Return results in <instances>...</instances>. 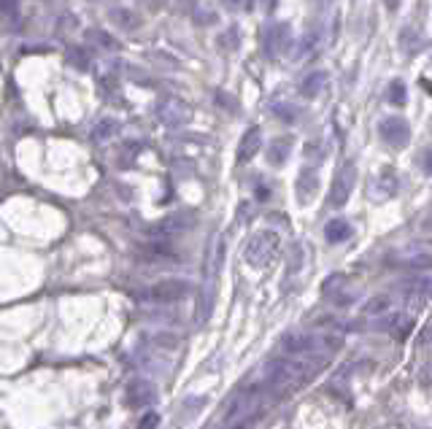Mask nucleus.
I'll list each match as a JSON object with an SVG mask.
<instances>
[{
    "instance_id": "nucleus-27",
    "label": "nucleus",
    "mask_w": 432,
    "mask_h": 429,
    "mask_svg": "<svg viewBox=\"0 0 432 429\" xmlns=\"http://www.w3.org/2000/svg\"><path fill=\"white\" fill-rule=\"evenodd\" d=\"M276 116H278V119H284V122H295L297 108L295 106H276Z\"/></svg>"
},
{
    "instance_id": "nucleus-34",
    "label": "nucleus",
    "mask_w": 432,
    "mask_h": 429,
    "mask_svg": "<svg viewBox=\"0 0 432 429\" xmlns=\"http://www.w3.org/2000/svg\"><path fill=\"white\" fill-rule=\"evenodd\" d=\"M233 429H243V427H233Z\"/></svg>"
},
{
    "instance_id": "nucleus-5",
    "label": "nucleus",
    "mask_w": 432,
    "mask_h": 429,
    "mask_svg": "<svg viewBox=\"0 0 432 429\" xmlns=\"http://www.w3.org/2000/svg\"><path fill=\"white\" fill-rule=\"evenodd\" d=\"M157 116H160L162 124H168V127H181L192 119V108H189V103H184L181 98H165L157 106Z\"/></svg>"
},
{
    "instance_id": "nucleus-19",
    "label": "nucleus",
    "mask_w": 432,
    "mask_h": 429,
    "mask_svg": "<svg viewBox=\"0 0 432 429\" xmlns=\"http://www.w3.org/2000/svg\"><path fill=\"white\" fill-rule=\"evenodd\" d=\"M116 133H119V122H116V119H103V122L92 130V138H95V143H106V141H111Z\"/></svg>"
},
{
    "instance_id": "nucleus-17",
    "label": "nucleus",
    "mask_w": 432,
    "mask_h": 429,
    "mask_svg": "<svg viewBox=\"0 0 432 429\" xmlns=\"http://www.w3.org/2000/svg\"><path fill=\"white\" fill-rule=\"evenodd\" d=\"M389 306H392V297L389 295H373L371 300L362 303L359 313H362V316H378L383 311H389Z\"/></svg>"
},
{
    "instance_id": "nucleus-22",
    "label": "nucleus",
    "mask_w": 432,
    "mask_h": 429,
    "mask_svg": "<svg viewBox=\"0 0 432 429\" xmlns=\"http://www.w3.org/2000/svg\"><path fill=\"white\" fill-rule=\"evenodd\" d=\"M192 6H195V9L189 14H192V19H195L198 25H211V22H216V14L211 11V6H206L203 0H195Z\"/></svg>"
},
{
    "instance_id": "nucleus-9",
    "label": "nucleus",
    "mask_w": 432,
    "mask_h": 429,
    "mask_svg": "<svg viewBox=\"0 0 432 429\" xmlns=\"http://www.w3.org/2000/svg\"><path fill=\"white\" fill-rule=\"evenodd\" d=\"M316 192H319V173H316V168H303L295 184L297 203H300V206H308L311 200L316 197Z\"/></svg>"
},
{
    "instance_id": "nucleus-18",
    "label": "nucleus",
    "mask_w": 432,
    "mask_h": 429,
    "mask_svg": "<svg viewBox=\"0 0 432 429\" xmlns=\"http://www.w3.org/2000/svg\"><path fill=\"white\" fill-rule=\"evenodd\" d=\"M144 257L151 259V262H171V259H179V254L173 251L171 246H162V243H151L144 248Z\"/></svg>"
},
{
    "instance_id": "nucleus-16",
    "label": "nucleus",
    "mask_w": 432,
    "mask_h": 429,
    "mask_svg": "<svg viewBox=\"0 0 432 429\" xmlns=\"http://www.w3.org/2000/svg\"><path fill=\"white\" fill-rule=\"evenodd\" d=\"M324 86H327V74H324V71H313V74H308L303 79L300 89H303L306 98H316V95L324 92Z\"/></svg>"
},
{
    "instance_id": "nucleus-25",
    "label": "nucleus",
    "mask_w": 432,
    "mask_h": 429,
    "mask_svg": "<svg viewBox=\"0 0 432 429\" xmlns=\"http://www.w3.org/2000/svg\"><path fill=\"white\" fill-rule=\"evenodd\" d=\"M65 60L71 62V65H76V68H81V71L89 68V54H86V49H68Z\"/></svg>"
},
{
    "instance_id": "nucleus-1",
    "label": "nucleus",
    "mask_w": 432,
    "mask_h": 429,
    "mask_svg": "<svg viewBox=\"0 0 432 429\" xmlns=\"http://www.w3.org/2000/svg\"><path fill=\"white\" fill-rule=\"evenodd\" d=\"M278 248H281V238L278 233H273V230H259L248 238L246 243V251H243V257L251 268H268L273 259L278 257Z\"/></svg>"
},
{
    "instance_id": "nucleus-3",
    "label": "nucleus",
    "mask_w": 432,
    "mask_h": 429,
    "mask_svg": "<svg viewBox=\"0 0 432 429\" xmlns=\"http://www.w3.org/2000/svg\"><path fill=\"white\" fill-rule=\"evenodd\" d=\"M357 186V165L354 162H346L341 171L335 173L333 178V189H330V208H343L348 203V197Z\"/></svg>"
},
{
    "instance_id": "nucleus-11",
    "label": "nucleus",
    "mask_w": 432,
    "mask_h": 429,
    "mask_svg": "<svg viewBox=\"0 0 432 429\" xmlns=\"http://www.w3.org/2000/svg\"><path fill=\"white\" fill-rule=\"evenodd\" d=\"M157 400V389L144 378H136L130 386H127V403L130 405H151Z\"/></svg>"
},
{
    "instance_id": "nucleus-30",
    "label": "nucleus",
    "mask_w": 432,
    "mask_h": 429,
    "mask_svg": "<svg viewBox=\"0 0 432 429\" xmlns=\"http://www.w3.org/2000/svg\"><path fill=\"white\" fill-rule=\"evenodd\" d=\"M257 3H259V9H262L265 14H273V11H276V6H278V0H257Z\"/></svg>"
},
{
    "instance_id": "nucleus-29",
    "label": "nucleus",
    "mask_w": 432,
    "mask_h": 429,
    "mask_svg": "<svg viewBox=\"0 0 432 429\" xmlns=\"http://www.w3.org/2000/svg\"><path fill=\"white\" fill-rule=\"evenodd\" d=\"M230 11H241V9H248V0H222Z\"/></svg>"
},
{
    "instance_id": "nucleus-32",
    "label": "nucleus",
    "mask_w": 432,
    "mask_h": 429,
    "mask_svg": "<svg viewBox=\"0 0 432 429\" xmlns=\"http://www.w3.org/2000/svg\"><path fill=\"white\" fill-rule=\"evenodd\" d=\"M383 3H386L389 11H397V6H400V0H383Z\"/></svg>"
},
{
    "instance_id": "nucleus-28",
    "label": "nucleus",
    "mask_w": 432,
    "mask_h": 429,
    "mask_svg": "<svg viewBox=\"0 0 432 429\" xmlns=\"http://www.w3.org/2000/svg\"><path fill=\"white\" fill-rule=\"evenodd\" d=\"M421 168H424V173L432 176V146H427L421 151Z\"/></svg>"
},
{
    "instance_id": "nucleus-14",
    "label": "nucleus",
    "mask_w": 432,
    "mask_h": 429,
    "mask_svg": "<svg viewBox=\"0 0 432 429\" xmlns=\"http://www.w3.org/2000/svg\"><path fill=\"white\" fill-rule=\"evenodd\" d=\"M421 46H424V38H421L419 30L411 25L403 27V33H400V49H403V54H406V57H413Z\"/></svg>"
},
{
    "instance_id": "nucleus-21",
    "label": "nucleus",
    "mask_w": 432,
    "mask_h": 429,
    "mask_svg": "<svg viewBox=\"0 0 432 429\" xmlns=\"http://www.w3.org/2000/svg\"><path fill=\"white\" fill-rule=\"evenodd\" d=\"M378 189H376V197H381V200H386V197H392L397 192V176L392 171L381 173V178H378Z\"/></svg>"
},
{
    "instance_id": "nucleus-4",
    "label": "nucleus",
    "mask_w": 432,
    "mask_h": 429,
    "mask_svg": "<svg viewBox=\"0 0 432 429\" xmlns=\"http://www.w3.org/2000/svg\"><path fill=\"white\" fill-rule=\"evenodd\" d=\"M192 295V286L184 278H168V281L154 283L146 292V297L151 303H181Z\"/></svg>"
},
{
    "instance_id": "nucleus-26",
    "label": "nucleus",
    "mask_w": 432,
    "mask_h": 429,
    "mask_svg": "<svg viewBox=\"0 0 432 429\" xmlns=\"http://www.w3.org/2000/svg\"><path fill=\"white\" fill-rule=\"evenodd\" d=\"M138 429H160V416H157L154 410L144 413V416H141V421H138Z\"/></svg>"
},
{
    "instance_id": "nucleus-23",
    "label": "nucleus",
    "mask_w": 432,
    "mask_h": 429,
    "mask_svg": "<svg viewBox=\"0 0 432 429\" xmlns=\"http://www.w3.org/2000/svg\"><path fill=\"white\" fill-rule=\"evenodd\" d=\"M386 100H389L392 106H406V100H408V95H406V84H403L400 79H395L392 84L386 86Z\"/></svg>"
},
{
    "instance_id": "nucleus-8",
    "label": "nucleus",
    "mask_w": 432,
    "mask_h": 429,
    "mask_svg": "<svg viewBox=\"0 0 432 429\" xmlns=\"http://www.w3.org/2000/svg\"><path fill=\"white\" fill-rule=\"evenodd\" d=\"M297 375V368L289 362V359H276L273 365H268L265 370V380H262V386H268V389H278V386H284L286 380H292Z\"/></svg>"
},
{
    "instance_id": "nucleus-24",
    "label": "nucleus",
    "mask_w": 432,
    "mask_h": 429,
    "mask_svg": "<svg viewBox=\"0 0 432 429\" xmlns=\"http://www.w3.org/2000/svg\"><path fill=\"white\" fill-rule=\"evenodd\" d=\"M111 19H116V22H122L124 30H136V27L141 25V19H138L136 14L122 11V9H114V11H111Z\"/></svg>"
},
{
    "instance_id": "nucleus-20",
    "label": "nucleus",
    "mask_w": 432,
    "mask_h": 429,
    "mask_svg": "<svg viewBox=\"0 0 432 429\" xmlns=\"http://www.w3.org/2000/svg\"><path fill=\"white\" fill-rule=\"evenodd\" d=\"M86 41L89 44H95V46H100V49H119V41L114 36H109L106 30H86Z\"/></svg>"
},
{
    "instance_id": "nucleus-15",
    "label": "nucleus",
    "mask_w": 432,
    "mask_h": 429,
    "mask_svg": "<svg viewBox=\"0 0 432 429\" xmlns=\"http://www.w3.org/2000/svg\"><path fill=\"white\" fill-rule=\"evenodd\" d=\"M324 238L330 241V243H343L351 238V224L346 219H333L327 221V227H324Z\"/></svg>"
},
{
    "instance_id": "nucleus-33",
    "label": "nucleus",
    "mask_w": 432,
    "mask_h": 429,
    "mask_svg": "<svg viewBox=\"0 0 432 429\" xmlns=\"http://www.w3.org/2000/svg\"><path fill=\"white\" fill-rule=\"evenodd\" d=\"M316 3H330V0H316Z\"/></svg>"
},
{
    "instance_id": "nucleus-7",
    "label": "nucleus",
    "mask_w": 432,
    "mask_h": 429,
    "mask_svg": "<svg viewBox=\"0 0 432 429\" xmlns=\"http://www.w3.org/2000/svg\"><path fill=\"white\" fill-rule=\"evenodd\" d=\"M324 46H327L324 30H321L319 25L311 27L308 33L300 38V46H297V51H295V60H297V62H311V60H316L321 51H324Z\"/></svg>"
},
{
    "instance_id": "nucleus-12",
    "label": "nucleus",
    "mask_w": 432,
    "mask_h": 429,
    "mask_svg": "<svg viewBox=\"0 0 432 429\" xmlns=\"http://www.w3.org/2000/svg\"><path fill=\"white\" fill-rule=\"evenodd\" d=\"M319 343L311 338V335H286L284 343H281V351L284 354H311L316 351Z\"/></svg>"
},
{
    "instance_id": "nucleus-10",
    "label": "nucleus",
    "mask_w": 432,
    "mask_h": 429,
    "mask_svg": "<svg viewBox=\"0 0 432 429\" xmlns=\"http://www.w3.org/2000/svg\"><path fill=\"white\" fill-rule=\"evenodd\" d=\"M259 148H262V130L259 127H248L246 133H243V138H241V143H238V154H235L238 165H246V162L254 160L259 154Z\"/></svg>"
},
{
    "instance_id": "nucleus-6",
    "label": "nucleus",
    "mask_w": 432,
    "mask_h": 429,
    "mask_svg": "<svg viewBox=\"0 0 432 429\" xmlns=\"http://www.w3.org/2000/svg\"><path fill=\"white\" fill-rule=\"evenodd\" d=\"M378 135H381L383 143H389L392 148H403L411 141V127L400 116H386L378 124Z\"/></svg>"
},
{
    "instance_id": "nucleus-31",
    "label": "nucleus",
    "mask_w": 432,
    "mask_h": 429,
    "mask_svg": "<svg viewBox=\"0 0 432 429\" xmlns=\"http://www.w3.org/2000/svg\"><path fill=\"white\" fill-rule=\"evenodd\" d=\"M14 11H16V0H3V14L11 16Z\"/></svg>"
},
{
    "instance_id": "nucleus-2",
    "label": "nucleus",
    "mask_w": 432,
    "mask_h": 429,
    "mask_svg": "<svg viewBox=\"0 0 432 429\" xmlns=\"http://www.w3.org/2000/svg\"><path fill=\"white\" fill-rule=\"evenodd\" d=\"M259 44H262V54L268 60H281V57H286L292 51V44H295L292 27L286 22H271L268 27H262Z\"/></svg>"
},
{
    "instance_id": "nucleus-13",
    "label": "nucleus",
    "mask_w": 432,
    "mask_h": 429,
    "mask_svg": "<svg viewBox=\"0 0 432 429\" xmlns=\"http://www.w3.org/2000/svg\"><path fill=\"white\" fill-rule=\"evenodd\" d=\"M292 146H295V141L289 138V135H281V138H276L271 146H268V162L271 165H284L289 160V154H292Z\"/></svg>"
}]
</instances>
